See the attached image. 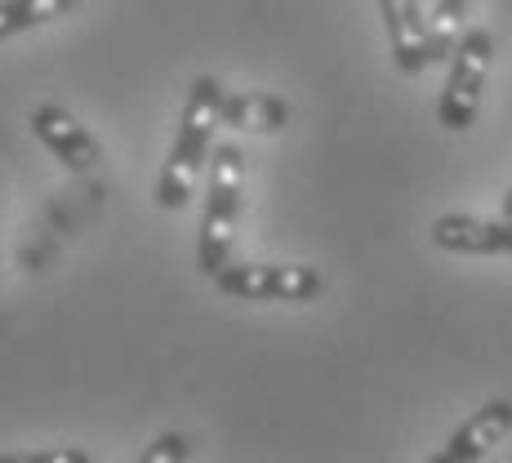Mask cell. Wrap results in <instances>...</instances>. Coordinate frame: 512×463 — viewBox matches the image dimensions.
<instances>
[{
	"mask_svg": "<svg viewBox=\"0 0 512 463\" xmlns=\"http://www.w3.org/2000/svg\"><path fill=\"white\" fill-rule=\"evenodd\" d=\"M223 125V85L214 76H196L183 103V121L174 134L170 161H165L161 179H156V205L161 210H183L201 179L205 161L214 156V130Z\"/></svg>",
	"mask_w": 512,
	"mask_h": 463,
	"instance_id": "1",
	"label": "cell"
},
{
	"mask_svg": "<svg viewBox=\"0 0 512 463\" xmlns=\"http://www.w3.org/2000/svg\"><path fill=\"white\" fill-rule=\"evenodd\" d=\"M241 187H245V156L236 143H219L210 156V192H205L201 214V241H196V263L205 277H219L232 263V236L236 214H241Z\"/></svg>",
	"mask_w": 512,
	"mask_h": 463,
	"instance_id": "2",
	"label": "cell"
},
{
	"mask_svg": "<svg viewBox=\"0 0 512 463\" xmlns=\"http://www.w3.org/2000/svg\"><path fill=\"white\" fill-rule=\"evenodd\" d=\"M450 76H446V90H441L437 103V121L446 125L450 134H464L472 121H477V107H481V85H486L490 72V58H495V36L486 27H472L455 41L450 49Z\"/></svg>",
	"mask_w": 512,
	"mask_h": 463,
	"instance_id": "3",
	"label": "cell"
},
{
	"mask_svg": "<svg viewBox=\"0 0 512 463\" xmlns=\"http://www.w3.org/2000/svg\"><path fill=\"white\" fill-rule=\"evenodd\" d=\"M214 285L245 303H308L326 290V277L303 263H228Z\"/></svg>",
	"mask_w": 512,
	"mask_h": 463,
	"instance_id": "4",
	"label": "cell"
},
{
	"mask_svg": "<svg viewBox=\"0 0 512 463\" xmlns=\"http://www.w3.org/2000/svg\"><path fill=\"white\" fill-rule=\"evenodd\" d=\"M383 27H388V45H392V63L397 72L419 76L423 67H432L437 58H446V49L437 45L432 27L423 23L419 0H379Z\"/></svg>",
	"mask_w": 512,
	"mask_h": 463,
	"instance_id": "5",
	"label": "cell"
},
{
	"mask_svg": "<svg viewBox=\"0 0 512 463\" xmlns=\"http://www.w3.org/2000/svg\"><path fill=\"white\" fill-rule=\"evenodd\" d=\"M32 134L67 165V170H76V174H90L94 165L103 161V156H98V143L90 139V130H85V125L76 121L67 107H58V103H41V107H36V112H32Z\"/></svg>",
	"mask_w": 512,
	"mask_h": 463,
	"instance_id": "6",
	"label": "cell"
},
{
	"mask_svg": "<svg viewBox=\"0 0 512 463\" xmlns=\"http://www.w3.org/2000/svg\"><path fill=\"white\" fill-rule=\"evenodd\" d=\"M512 432V401H486L428 463H481Z\"/></svg>",
	"mask_w": 512,
	"mask_h": 463,
	"instance_id": "7",
	"label": "cell"
},
{
	"mask_svg": "<svg viewBox=\"0 0 512 463\" xmlns=\"http://www.w3.org/2000/svg\"><path fill=\"white\" fill-rule=\"evenodd\" d=\"M432 245H441L450 254H512V219L441 214L432 223Z\"/></svg>",
	"mask_w": 512,
	"mask_h": 463,
	"instance_id": "8",
	"label": "cell"
},
{
	"mask_svg": "<svg viewBox=\"0 0 512 463\" xmlns=\"http://www.w3.org/2000/svg\"><path fill=\"white\" fill-rule=\"evenodd\" d=\"M223 125L277 134L290 125V103L277 94H263V90H223Z\"/></svg>",
	"mask_w": 512,
	"mask_h": 463,
	"instance_id": "9",
	"label": "cell"
},
{
	"mask_svg": "<svg viewBox=\"0 0 512 463\" xmlns=\"http://www.w3.org/2000/svg\"><path fill=\"white\" fill-rule=\"evenodd\" d=\"M76 0H0V41L18 32H32V27L49 23V18H63Z\"/></svg>",
	"mask_w": 512,
	"mask_h": 463,
	"instance_id": "10",
	"label": "cell"
},
{
	"mask_svg": "<svg viewBox=\"0 0 512 463\" xmlns=\"http://www.w3.org/2000/svg\"><path fill=\"white\" fill-rule=\"evenodd\" d=\"M464 14H468V0H437V9H432V36H437V45L446 54L455 49V27Z\"/></svg>",
	"mask_w": 512,
	"mask_h": 463,
	"instance_id": "11",
	"label": "cell"
},
{
	"mask_svg": "<svg viewBox=\"0 0 512 463\" xmlns=\"http://www.w3.org/2000/svg\"><path fill=\"white\" fill-rule=\"evenodd\" d=\"M187 450H192V446H187L183 432H161V437H156L152 446L139 455V463H183Z\"/></svg>",
	"mask_w": 512,
	"mask_h": 463,
	"instance_id": "12",
	"label": "cell"
},
{
	"mask_svg": "<svg viewBox=\"0 0 512 463\" xmlns=\"http://www.w3.org/2000/svg\"><path fill=\"white\" fill-rule=\"evenodd\" d=\"M0 463H94V459L76 446H63V450H32V455H0Z\"/></svg>",
	"mask_w": 512,
	"mask_h": 463,
	"instance_id": "13",
	"label": "cell"
},
{
	"mask_svg": "<svg viewBox=\"0 0 512 463\" xmlns=\"http://www.w3.org/2000/svg\"><path fill=\"white\" fill-rule=\"evenodd\" d=\"M504 219H512V192L504 196Z\"/></svg>",
	"mask_w": 512,
	"mask_h": 463,
	"instance_id": "14",
	"label": "cell"
}]
</instances>
